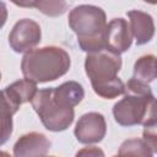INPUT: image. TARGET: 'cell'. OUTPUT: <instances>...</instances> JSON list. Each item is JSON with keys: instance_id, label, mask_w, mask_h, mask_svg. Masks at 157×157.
Instances as JSON below:
<instances>
[{"instance_id": "cell-1", "label": "cell", "mask_w": 157, "mask_h": 157, "mask_svg": "<svg viewBox=\"0 0 157 157\" xmlns=\"http://www.w3.org/2000/svg\"><path fill=\"white\" fill-rule=\"evenodd\" d=\"M113 117L121 126L156 124V102L150 85L129 78L124 97L113 107Z\"/></svg>"}, {"instance_id": "cell-2", "label": "cell", "mask_w": 157, "mask_h": 157, "mask_svg": "<svg viewBox=\"0 0 157 157\" xmlns=\"http://www.w3.org/2000/svg\"><path fill=\"white\" fill-rule=\"evenodd\" d=\"M121 69L120 54L109 49L87 53L85 71L96 94L105 99H113L124 94L125 85L118 74Z\"/></svg>"}, {"instance_id": "cell-3", "label": "cell", "mask_w": 157, "mask_h": 157, "mask_svg": "<svg viewBox=\"0 0 157 157\" xmlns=\"http://www.w3.org/2000/svg\"><path fill=\"white\" fill-rule=\"evenodd\" d=\"M71 65L69 53L56 45L33 48L25 53L21 71L25 78L36 83L54 81L64 76Z\"/></svg>"}, {"instance_id": "cell-4", "label": "cell", "mask_w": 157, "mask_h": 157, "mask_svg": "<svg viewBox=\"0 0 157 157\" xmlns=\"http://www.w3.org/2000/svg\"><path fill=\"white\" fill-rule=\"evenodd\" d=\"M31 104L49 131H64L74 121L75 104L60 86L37 90Z\"/></svg>"}, {"instance_id": "cell-5", "label": "cell", "mask_w": 157, "mask_h": 157, "mask_svg": "<svg viewBox=\"0 0 157 157\" xmlns=\"http://www.w3.org/2000/svg\"><path fill=\"white\" fill-rule=\"evenodd\" d=\"M69 26L77 36V43L82 52L92 53L105 48L107 16L103 9L87 4L78 5L69 13Z\"/></svg>"}, {"instance_id": "cell-6", "label": "cell", "mask_w": 157, "mask_h": 157, "mask_svg": "<svg viewBox=\"0 0 157 157\" xmlns=\"http://www.w3.org/2000/svg\"><path fill=\"white\" fill-rule=\"evenodd\" d=\"M40 38V26L31 18H22L12 27L9 34V44L13 52L26 53L38 45Z\"/></svg>"}, {"instance_id": "cell-7", "label": "cell", "mask_w": 157, "mask_h": 157, "mask_svg": "<svg viewBox=\"0 0 157 157\" xmlns=\"http://www.w3.org/2000/svg\"><path fill=\"white\" fill-rule=\"evenodd\" d=\"M107 132V123L103 114L90 112L81 115L75 125V137L85 145L97 144L103 140Z\"/></svg>"}, {"instance_id": "cell-8", "label": "cell", "mask_w": 157, "mask_h": 157, "mask_svg": "<svg viewBox=\"0 0 157 157\" xmlns=\"http://www.w3.org/2000/svg\"><path fill=\"white\" fill-rule=\"evenodd\" d=\"M132 43V33L129 22L121 17L113 18L107 22L104 31L105 49L121 54L130 49Z\"/></svg>"}, {"instance_id": "cell-9", "label": "cell", "mask_w": 157, "mask_h": 157, "mask_svg": "<svg viewBox=\"0 0 157 157\" xmlns=\"http://www.w3.org/2000/svg\"><path fill=\"white\" fill-rule=\"evenodd\" d=\"M52 147L50 140L42 132H27L22 135L13 145V156H45Z\"/></svg>"}, {"instance_id": "cell-10", "label": "cell", "mask_w": 157, "mask_h": 157, "mask_svg": "<svg viewBox=\"0 0 157 157\" xmlns=\"http://www.w3.org/2000/svg\"><path fill=\"white\" fill-rule=\"evenodd\" d=\"M129 26L132 38L137 45L148 43L155 36V22L150 13L140 10H130L128 12Z\"/></svg>"}, {"instance_id": "cell-11", "label": "cell", "mask_w": 157, "mask_h": 157, "mask_svg": "<svg viewBox=\"0 0 157 157\" xmlns=\"http://www.w3.org/2000/svg\"><path fill=\"white\" fill-rule=\"evenodd\" d=\"M18 108L20 105L10 97L6 90L0 91V146L7 142L12 134V115Z\"/></svg>"}, {"instance_id": "cell-12", "label": "cell", "mask_w": 157, "mask_h": 157, "mask_svg": "<svg viewBox=\"0 0 157 157\" xmlns=\"http://www.w3.org/2000/svg\"><path fill=\"white\" fill-rule=\"evenodd\" d=\"M5 90L7 91L10 97L18 105H21L26 102H31V99L33 98V96L37 92V83L31 81V80L23 78V80H18V81L12 82Z\"/></svg>"}, {"instance_id": "cell-13", "label": "cell", "mask_w": 157, "mask_h": 157, "mask_svg": "<svg viewBox=\"0 0 157 157\" xmlns=\"http://www.w3.org/2000/svg\"><path fill=\"white\" fill-rule=\"evenodd\" d=\"M157 76L156 69V56L152 54L140 56L134 64V75L132 77L140 82L150 83Z\"/></svg>"}, {"instance_id": "cell-14", "label": "cell", "mask_w": 157, "mask_h": 157, "mask_svg": "<svg viewBox=\"0 0 157 157\" xmlns=\"http://www.w3.org/2000/svg\"><path fill=\"white\" fill-rule=\"evenodd\" d=\"M118 155L119 156H152L155 153L144 139H129L120 145Z\"/></svg>"}, {"instance_id": "cell-15", "label": "cell", "mask_w": 157, "mask_h": 157, "mask_svg": "<svg viewBox=\"0 0 157 157\" xmlns=\"http://www.w3.org/2000/svg\"><path fill=\"white\" fill-rule=\"evenodd\" d=\"M67 0H36L34 7L49 17L61 16L67 10Z\"/></svg>"}, {"instance_id": "cell-16", "label": "cell", "mask_w": 157, "mask_h": 157, "mask_svg": "<svg viewBox=\"0 0 157 157\" xmlns=\"http://www.w3.org/2000/svg\"><path fill=\"white\" fill-rule=\"evenodd\" d=\"M144 140L147 142V145L151 147L153 153H156V147H157V132H156V124L151 125H144Z\"/></svg>"}, {"instance_id": "cell-17", "label": "cell", "mask_w": 157, "mask_h": 157, "mask_svg": "<svg viewBox=\"0 0 157 157\" xmlns=\"http://www.w3.org/2000/svg\"><path fill=\"white\" fill-rule=\"evenodd\" d=\"M76 155H77V156H78V155H80V156H82V155H88V156H98V155H101V156H103L104 153H103V151H101L98 147L88 146V147H85V148H82L81 151H78Z\"/></svg>"}, {"instance_id": "cell-18", "label": "cell", "mask_w": 157, "mask_h": 157, "mask_svg": "<svg viewBox=\"0 0 157 157\" xmlns=\"http://www.w3.org/2000/svg\"><path fill=\"white\" fill-rule=\"evenodd\" d=\"M6 20H7V9H6L5 2L0 0V28L5 25Z\"/></svg>"}, {"instance_id": "cell-19", "label": "cell", "mask_w": 157, "mask_h": 157, "mask_svg": "<svg viewBox=\"0 0 157 157\" xmlns=\"http://www.w3.org/2000/svg\"><path fill=\"white\" fill-rule=\"evenodd\" d=\"M10 1L20 7H34L36 4V0H10Z\"/></svg>"}, {"instance_id": "cell-20", "label": "cell", "mask_w": 157, "mask_h": 157, "mask_svg": "<svg viewBox=\"0 0 157 157\" xmlns=\"http://www.w3.org/2000/svg\"><path fill=\"white\" fill-rule=\"evenodd\" d=\"M144 1H146V2H148V4H152V5H155L157 0H144Z\"/></svg>"}, {"instance_id": "cell-21", "label": "cell", "mask_w": 157, "mask_h": 157, "mask_svg": "<svg viewBox=\"0 0 157 157\" xmlns=\"http://www.w3.org/2000/svg\"><path fill=\"white\" fill-rule=\"evenodd\" d=\"M0 80H1V72H0Z\"/></svg>"}]
</instances>
